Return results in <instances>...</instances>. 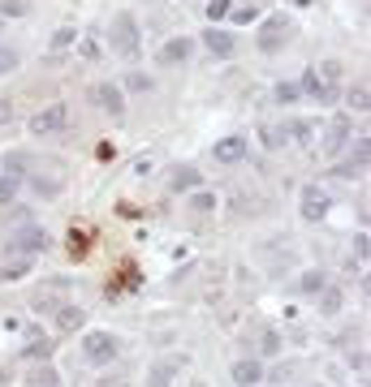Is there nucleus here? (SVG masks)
I'll list each match as a JSON object with an SVG mask.
<instances>
[{"mask_svg": "<svg viewBox=\"0 0 371 387\" xmlns=\"http://www.w3.org/2000/svg\"><path fill=\"white\" fill-rule=\"evenodd\" d=\"M138 22L134 13H117L112 17V52H121V56H138Z\"/></svg>", "mask_w": 371, "mask_h": 387, "instance_id": "nucleus-1", "label": "nucleus"}, {"mask_svg": "<svg viewBox=\"0 0 371 387\" xmlns=\"http://www.w3.org/2000/svg\"><path fill=\"white\" fill-rule=\"evenodd\" d=\"M82 357L95 361V366H108L117 357V335L112 331H87L82 335Z\"/></svg>", "mask_w": 371, "mask_h": 387, "instance_id": "nucleus-2", "label": "nucleus"}, {"mask_svg": "<svg viewBox=\"0 0 371 387\" xmlns=\"http://www.w3.org/2000/svg\"><path fill=\"white\" fill-rule=\"evenodd\" d=\"M65 121H69V108H65V103H48L43 112L31 116V134L48 138V134H57V129H65Z\"/></svg>", "mask_w": 371, "mask_h": 387, "instance_id": "nucleus-3", "label": "nucleus"}, {"mask_svg": "<svg viewBox=\"0 0 371 387\" xmlns=\"http://www.w3.org/2000/svg\"><path fill=\"white\" fill-rule=\"evenodd\" d=\"M91 103H100L104 112L121 116V112H126V91H121L117 82H95V86H91Z\"/></svg>", "mask_w": 371, "mask_h": 387, "instance_id": "nucleus-4", "label": "nucleus"}, {"mask_svg": "<svg viewBox=\"0 0 371 387\" xmlns=\"http://www.w3.org/2000/svg\"><path fill=\"white\" fill-rule=\"evenodd\" d=\"M22 168H27V160H22V155H13V160H5V164H0V202H9V198L17 194L22 176H27Z\"/></svg>", "mask_w": 371, "mask_h": 387, "instance_id": "nucleus-5", "label": "nucleus"}, {"mask_svg": "<svg viewBox=\"0 0 371 387\" xmlns=\"http://www.w3.org/2000/svg\"><path fill=\"white\" fill-rule=\"evenodd\" d=\"M285 39H289V22H285V17H268L263 31H259V47H263V52H277Z\"/></svg>", "mask_w": 371, "mask_h": 387, "instance_id": "nucleus-6", "label": "nucleus"}, {"mask_svg": "<svg viewBox=\"0 0 371 387\" xmlns=\"http://www.w3.org/2000/svg\"><path fill=\"white\" fill-rule=\"evenodd\" d=\"M328 215V190L307 185L303 190V220H324Z\"/></svg>", "mask_w": 371, "mask_h": 387, "instance_id": "nucleus-7", "label": "nucleus"}, {"mask_svg": "<svg viewBox=\"0 0 371 387\" xmlns=\"http://www.w3.org/2000/svg\"><path fill=\"white\" fill-rule=\"evenodd\" d=\"M350 134H354V121H350V116H333L328 138H324V155H337L345 142H350Z\"/></svg>", "mask_w": 371, "mask_h": 387, "instance_id": "nucleus-8", "label": "nucleus"}, {"mask_svg": "<svg viewBox=\"0 0 371 387\" xmlns=\"http://www.w3.org/2000/svg\"><path fill=\"white\" fill-rule=\"evenodd\" d=\"M9 250H13V254H17V250H22V254H39V250H48V232H43V228H22L17 237L9 241Z\"/></svg>", "mask_w": 371, "mask_h": 387, "instance_id": "nucleus-9", "label": "nucleus"}, {"mask_svg": "<svg viewBox=\"0 0 371 387\" xmlns=\"http://www.w3.org/2000/svg\"><path fill=\"white\" fill-rule=\"evenodd\" d=\"M190 52H194V43L177 35V39H168V43H164V47L156 52V61H160V65H182V61L190 56Z\"/></svg>", "mask_w": 371, "mask_h": 387, "instance_id": "nucleus-10", "label": "nucleus"}, {"mask_svg": "<svg viewBox=\"0 0 371 387\" xmlns=\"http://www.w3.org/2000/svg\"><path fill=\"white\" fill-rule=\"evenodd\" d=\"M242 155H246V138H238V134H229V138L216 142V160H220V164H238Z\"/></svg>", "mask_w": 371, "mask_h": 387, "instance_id": "nucleus-11", "label": "nucleus"}, {"mask_svg": "<svg viewBox=\"0 0 371 387\" xmlns=\"http://www.w3.org/2000/svg\"><path fill=\"white\" fill-rule=\"evenodd\" d=\"M363 172H367V138H358L354 155H350V160H345V164L337 168V176H345V181H350V176H363Z\"/></svg>", "mask_w": 371, "mask_h": 387, "instance_id": "nucleus-12", "label": "nucleus"}, {"mask_svg": "<svg viewBox=\"0 0 371 387\" xmlns=\"http://www.w3.org/2000/svg\"><path fill=\"white\" fill-rule=\"evenodd\" d=\"M203 47L212 52V56H233V35H229V31H216V26H212V31L203 35Z\"/></svg>", "mask_w": 371, "mask_h": 387, "instance_id": "nucleus-13", "label": "nucleus"}, {"mask_svg": "<svg viewBox=\"0 0 371 387\" xmlns=\"http://www.w3.org/2000/svg\"><path fill=\"white\" fill-rule=\"evenodd\" d=\"M182 366H186V357H168V361H160V366L152 370V379H147V383H152V387H168L173 374H182Z\"/></svg>", "mask_w": 371, "mask_h": 387, "instance_id": "nucleus-14", "label": "nucleus"}, {"mask_svg": "<svg viewBox=\"0 0 371 387\" xmlns=\"http://www.w3.org/2000/svg\"><path fill=\"white\" fill-rule=\"evenodd\" d=\"M303 86L311 91V99H315V103H337V86H328V82H319V77H315V69H307V77H303Z\"/></svg>", "mask_w": 371, "mask_h": 387, "instance_id": "nucleus-15", "label": "nucleus"}, {"mask_svg": "<svg viewBox=\"0 0 371 387\" xmlns=\"http://www.w3.org/2000/svg\"><path fill=\"white\" fill-rule=\"evenodd\" d=\"M263 379V366L259 361H233V383L238 387H255Z\"/></svg>", "mask_w": 371, "mask_h": 387, "instance_id": "nucleus-16", "label": "nucleus"}, {"mask_svg": "<svg viewBox=\"0 0 371 387\" xmlns=\"http://www.w3.org/2000/svg\"><path fill=\"white\" fill-rule=\"evenodd\" d=\"M57 327H61V331H78V327H82V305L65 301V305L57 310Z\"/></svg>", "mask_w": 371, "mask_h": 387, "instance_id": "nucleus-17", "label": "nucleus"}, {"mask_svg": "<svg viewBox=\"0 0 371 387\" xmlns=\"http://www.w3.org/2000/svg\"><path fill=\"white\" fill-rule=\"evenodd\" d=\"M69 254H73V258H87V254H91V232L78 228V224L69 228Z\"/></svg>", "mask_w": 371, "mask_h": 387, "instance_id": "nucleus-18", "label": "nucleus"}, {"mask_svg": "<svg viewBox=\"0 0 371 387\" xmlns=\"http://www.w3.org/2000/svg\"><path fill=\"white\" fill-rule=\"evenodd\" d=\"M341 305H345V297H341V289H319V310H324V314H341Z\"/></svg>", "mask_w": 371, "mask_h": 387, "instance_id": "nucleus-19", "label": "nucleus"}, {"mask_svg": "<svg viewBox=\"0 0 371 387\" xmlns=\"http://www.w3.org/2000/svg\"><path fill=\"white\" fill-rule=\"evenodd\" d=\"M199 172H194V168H177V176H173V190H177V194H190V190H199Z\"/></svg>", "mask_w": 371, "mask_h": 387, "instance_id": "nucleus-20", "label": "nucleus"}, {"mask_svg": "<svg viewBox=\"0 0 371 387\" xmlns=\"http://www.w3.org/2000/svg\"><path fill=\"white\" fill-rule=\"evenodd\" d=\"M22 275H31V258H13V263H5L0 267V280H22Z\"/></svg>", "mask_w": 371, "mask_h": 387, "instance_id": "nucleus-21", "label": "nucleus"}, {"mask_svg": "<svg viewBox=\"0 0 371 387\" xmlns=\"http://www.w3.org/2000/svg\"><path fill=\"white\" fill-rule=\"evenodd\" d=\"M285 134H293V142H311L315 138V121H289Z\"/></svg>", "mask_w": 371, "mask_h": 387, "instance_id": "nucleus-22", "label": "nucleus"}, {"mask_svg": "<svg viewBox=\"0 0 371 387\" xmlns=\"http://www.w3.org/2000/svg\"><path fill=\"white\" fill-rule=\"evenodd\" d=\"M48 353H52V344H48L39 331H31L27 335V357H48Z\"/></svg>", "mask_w": 371, "mask_h": 387, "instance_id": "nucleus-23", "label": "nucleus"}, {"mask_svg": "<svg viewBox=\"0 0 371 387\" xmlns=\"http://www.w3.org/2000/svg\"><path fill=\"white\" fill-rule=\"evenodd\" d=\"M315 77H319V82H328V86H337V77H341V65H337V61H324V65H315Z\"/></svg>", "mask_w": 371, "mask_h": 387, "instance_id": "nucleus-24", "label": "nucleus"}, {"mask_svg": "<svg viewBox=\"0 0 371 387\" xmlns=\"http://www.w3.org/2000/svg\"><path fill=\"white\" fill-rule=\"evenodd\" d=\"M69 43H78V31H73V26H61V31L52 35V52H65Z\"/></svg>", "mask_w": 371, "mask_h": 387, "instance_id": "nucleus-25", "label": "nucleus"}, {"mask_svg": "<svg viewBox=\"0 0 371 387\" xmlns=\"http://www.w3.org/2000/svg\"><path fill=\"white\" fill-rule=\"evenodd\" d=\"M298 289H303V293H319V289H324V271H303Z\"/></svg>", "mask_w": 371, "mask_h": 387, "instance_id": "nucleus-26", "label": "nucleus"}, {"mask_svg": "<svg viewBox=\"0 0 371 387\" xmlns=\"http://www.w3.org/2000/svg\"><path fill=\"white\" fill-rule=\"evenodd\" d=\"M22 65V56H17V47H0V73H13Z\"/></svg>", "mask_w": 371, "mask_h": 387, "instance_id": "nucleus-27", "label": "nucleus"}, {"mask_svg": "<svg viewBox=\"0 0 371 387\" xmlns=\"http://www.w3.org/2000/svg\"><path fill=\"white\" fill-rule=\"evenodd\" d=\"M345 99H350V108L354 112H367V86L358 82V86H350V95H345Z\"/></svg>", "mask_w": 371, "mask_h": 387, "instance_id": "nucleus-28", "label": "nucleus"}, {"mask_svg": "<svg viewBox=\"0 0 371 387\" xmlns=\"http://www.w3.org/2000/svg\"><path fill=\"white\" fill-rule=\"evenodd\" d=\"M298 95H303V86H298V82H281V86H277V103H293Z\"/></svg>", "mask_w": 371, "mask_h": 387, "instance_id": "nucleus-29", "label": "nucleus"}, {"mask_svg": "<svg viewBox=\"0 0 371 387\" xmlns=\"http://www.w3.org/2000/svg\"><path fill=\"white\" fill-rule=\"evenodd\" d=\"M126 86H130V91H152V77H147V73H130Z\"/></svg>", "mask_w": 371, "mask_h": 387, "instance_id": "nucleus-30", "label": "nucleus"}, {"mask_svg": "<svg viewBox=\"0 0 371 387\" xmlns=\"http://www.w3.org/2000/svg\"><path fill=\"white\" fill-rule=\"evenodd\" d=\"M22 13H27L22 0H5V5H0V17H22Z\"/></svg>", "mask_w": 371, "mask_h": 387, "instance_id": "nucleus-31", "label": "nucleus"}, {"mask_svg": "<svg viewBox=\"0 0 371 387\" xmlns=\"http://www.w3.org/2000/svg\"><path fill=\"white\" fill-rule=\"evenodd\" d=\"M208 17H212V22L229 17V0H212V5H208Z\"/></svg>", "mask_w": 371, "mask_h": 387, "instance_id": "nucleus-32", "label": "nucleus"}, {"mask_svg": "<svg viewBox=\"0 0 371 387\" xmlns=\"http://www.w3.org/2000/svg\"><path fill=\"white\" fill-rule=\"evenodd\" d=\"M255 17H259V9H255V5H242V9H233V22H242V26H246V22H255Z\"/></svg>", "mask_w": 371, "mask_h": 387, "instance_id": "nucleus-33", "label": "nucleus"}, {"mask_svg": "<svg viewBox=\"0 0 371 387\" xmlns=\"http://www.w3.org/2000/svg\"><path fill=\"white\" fill-rule=\"evenodd\" d=\"M190 206H194V211H212L216 198H212V194H194V198H190Z\"/></svg>", "mask_w": 371, "mask_h": 387, "instance_id": "nucleus-34", "label": "nucleus"}, {"mask_svg": "<svg viewBox=\"0 0 371 387\" xmlns=\"http://www.w3.org/2000/svg\"><path fill=\"white\" fill-rule=\"evenodd\" d=\"M263 353H281V335H277V331L263 335Z\"/></svg>", "mask_w": 371, "mask_h": 387, "instance_id": "nucleus-35", "label": "nucleus"}, {"mask_svg": "<svg viewBox=\"0 0 371 387\" xmlns=\"http://www.w3.org/2000/svg\"><path fill=\"white\" fill-rule=\"evenodd\" d=\"M9 121H13V103L0 99V125H9Z\"/></svg>", "mask_w": 371, "mask_h": 387, "instance_id": "nucleus-36", "label": "nucleus"}, {"mask_svg": "<svg viewBox=\"0 0 371 387\" xmlns=\"http://www.w3.org/2000/svg\"><path fill=\"white\" fill-rule=\"evenodd\" d=\"M39 387H61V383H57V370H43V374H39Z\"/></svg>", "mask_w": 371, "mask_h": 387, "instance_id": "nucleus-37", "label": "nucleus"}, {"mask_svg": "<svg viewBox=\"0 0 371 387\" xmlns=\"http://www.w3.org/2000/svg\"><path fill=\"white\" fill-rule=\"evenodd\" d=\"M293 5H303V9H307V5H315V0H293Z\"/></svg>", "mask_w": 371, "mask_h": 387, "instance_id": "nucleus-38", "label": "nucleus"}]
</instances>
